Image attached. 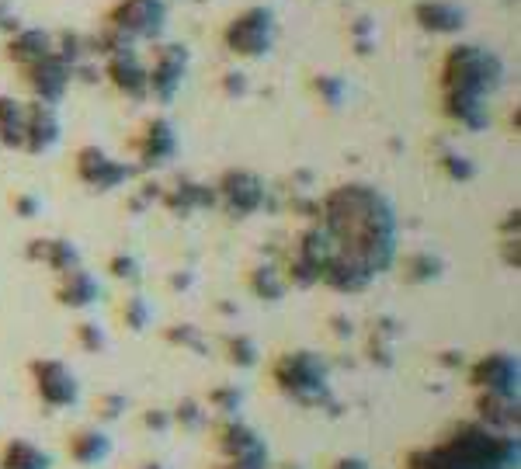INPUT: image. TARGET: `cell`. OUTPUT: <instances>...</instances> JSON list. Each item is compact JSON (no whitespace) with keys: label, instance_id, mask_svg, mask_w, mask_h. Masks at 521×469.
Returning a JSON list of instances; mask_svg holds the SVG:
<instances>
[{"label":"cell","instance_id":"cell-6","mask_svg":"<svg viewBox=\"0 0 521 469\" xmlns=\"http://www.w3.org/2000/svg\"><path fill=\"white\" fill-rule=\"evenodd\" d=\"M334 254V240L327 237V230L320 223H310L296 233L289 247V258H285V282L299 285V289H310V285L320 282V271Z\"/></svg>","mask_w":521,"mask_h":469},{"label":"cell","instance_id":"cell-30","mask_svg":"<svg viewBox=\"0 0 521 469\" xmlns=\"http://www.w3.org/2000/svg\"><path fill=\"white\" fill-rule=\"evenodd\" d=\"M150 317H153V310H150V303H146L143 296H129L126 303L119 306L122 327H129L132 334L146 331V327H150Z\"/></svg>","mask_w":521,"mask_h":469},{"label":"cell","instance_id":"cell-37","mask_svg":"<svg viewBox=\"0 0 521 469\" xmlns=\"http://www.w3.org/2000/svg\"><path fill=\"white\" fill-rule=\"evenodd\" d=\"M108 275L119 278V282H139V261L132 258V254H112Z\"/></svg>","mask_w":521,"mask_h":469},{"label":"cell","instance_id":"cell-33","mask_svg":"<svg viewBox=\"0 0 521 469\" xmlns=\"http://www.w3.org/2000/svg\"><path fill=\"white\" fill-rule=\"evenodd\" d=\"M313 91H317V98L324 101L327 108H341V101L348 98V87H344V80L341 77H330V73L313 80Z\"/></svg>","mask_w":521,"mask_h":469},{"label":"cell","instance_id":"cell-15","mask_svg":"<svg viewBox=\"0 0 521 469\" xmlns=\"http://www.w3.org/2000/svg\"><path fill=\"white\" fill-rule=\"evenodd\" d=\"M18 77L21 84H25V91L32 94V101H42V105H60L73 84V73L60 56H56V49L49 56H42V60L21 67Z\"/></svg>","mask_w":521,"mask_h":469},{"label":"cell","instance_id":"cell-21","mask_svg":"<svg viewBox=\"0 0 521 469\" xmlns=\"http://www.w3.org/2000/svg\"><path fill=\"white\" fill-rule=\"evenodd\" d=\"M66 456L70 463H77L80 469H94L101 463H108L112 456V438L101 428H77L70 438H66Z\"/></svg>","mask_w":521,"mask_h":469},{"label":"cell","instance_id":"cell-34","mask_svg":"<svg viewBox=\"0 0 521 469\" xmlns=\"http://www.w3.org/2000/svg\"><path fill=\"white\" fill-rule=\"evenodd\" d=\"M73 334H77L80 348L91 351V355H94V351H105V344H108V337H105V331H101V324H94V320H80Z\"/></svg>","mask_w":521,"mask_h":469},{"label":"cell","instance_id":"cell-22","mask_svg":"<svg viewBox=\"0 0 521 469\" xmlns=\"http://www.w3.org/2000/svg\"><path fill=\"white\" fill-rule=\"evenodd\" d=\"M160 202H164L174 216H192V212H202V209H216V192H212V185L181 178L178 185L160 192Z\"/></svg>","mask_w":521,"mask_h":469},{"label":"cell","instance_id":"cell-7","mask_svg":"<svg viewBox=\"0 0 521 469\" xmlns=\"http://www.w3.org/2000/svg\"><path fill=\"white\" fill-rule=\"evenodd\" d=\"M105 25L119 32L129 46L157 42L167 28V0H115Z\"/></svg>","mask_w":521,"mask_h":469},{"label":"cell","instance_id":"cell-2","mask_svg":"<svg viewBox=\"0 0 521 469\" xmlns=\"http://www.w3.org/2000/svg\"><path fill=\"white\" fill-rule=\"evenodd\" d=\"M504 80V63L497 53L476 46V42H459L449 46L438 67V105L452 126L466 133H480L490 126L487 101L497 94Z\"/></svg>","mask_w":521,"mask_h":469},{"label":"cell","instance_id":"cell-35","mask_svg":"<svg viewBox=\"0 0 521 469\" xmlns=\"http://www.w3.org/2000/svg\"><path fill=\"white\" fill-rule=\"evenodd\" d=\"M167 341L171 344H181V348H192V351H205V337L198 327L192 324H174V327H167Z\"/></svg>","mask_w":521,"mask_h":469},{"label":"cell","instance_id":"cell-25","mask_svg":"<svg viewBox=\"0 0 521 469\" xmlns=\"http://www.w3.org/2000/svg\"><path fill=\"white\" fill-rule=\"evenodd\" d=\"M25 108L28 101L14 98V94H0V146L4 150L25 146Z\"/></svg>","mask_w":521,"mask_h":469},{"label":"cell","instance_id":"cell-41","mask_svg":"<svg viewBox=\"0 0 521 469\" xmlns=\"http://www.w3.org/2000/svg\"><path fill=\"white\" fill-rule=\"evenodd\" d=\"M501 254H504V265L518 268L521 265V258H518V237H504L501 240Z\"/></svg>","mask_w":521,"mask_h":469},{"label":"cell","instance_id":"cell-16","mask_svg":"<svg viewBox=\"0 0 521 469\" xmlns=\"http://www.w3.org/2000/svg\"><path fill=\"white\" fill-rule=\"evenodd\" d=\"M105 80L129 101H146V60L136 46L115 49L105 56Z\"/></svg>","mask_w":521,"mask_h":469},{"label":"cell","instance_id":"cell-27","mask_svg":"<svg viewBox=\"0 0 521 469\" xmlns=\"http://www.w3.org/2000/svg\"><path fill=\"white\" fill-rule=\"evenodd\" d=\"M247 289L264 299V303H278L289 292V282H285V275L275 265H258L247 271Z\"/></svg>","mask_w":521,"mask_h":469},{"label":"cell","instance_id":"cell-14","mask_svg":"<svg viewBox=\"0 0 521 469\" xmlns=\"http://www.w3.org/2000/svg\"><path fill=\"white\" fill-rule=\"evenodd\" d=\"M129 146L132 153H136V164L143 167V171H153V167H164L178 157V129H174L171 119L157 115V119H146L143 126L136 129Z\"/></svg>","mask_w":521,"mask_h":469},{"label":"cell","instance_id":"cell-23","mask_svg":"<svg viewBox=\"0 0 521 469\" xmlns=\"http://www.w3.org/2000/svg\"><path fill=\"white\" fill-rule=\"evenodd\" d=\"M476 421L487 424L504 435H515L518 431V397H501V393H476Z\"/></svg>","mask_w":521,"mask_h":469},{"label":"cell","instance_id":"cell-12","mask_svg":"<svg viewBox=\"0 0 521 469\" xmlns=\"http://www.w3.org/2000/svg\"><path fill=\"white\" fill-rule=\"evenodd\" d=\"M73 174L80 185H87L91 192H115L132 178V167L115 160L108 150H101L98 143H87L73 153Z\"/></svg>","mask_w":521,"mask_h":469},{"label":"cell","instance_id":"cell-42","mask_svg":"<svg viewBox=\"0 0 521 469\" xmlns=\"http://www.w3.org/2000/svg\"><path fill=\"white\" fill-rule=\"evenodd\" d=\"M14 28H18V21H14V11L4 4V0H0V32H14Z\"/></svg>","mask_w":521,"mask_h":469},{"label":"cell","instance_id":"cell-19","mask_svg":"<svg viewBox=\"0 0 521 469\" xmlns=\"http://www.w3.org/2000/svg\"><path fill=\"white\" fill-rule=\"evenodd\" d=\"M53 296H56V303L66 306V310H91V306L101 299V282L87 268H70L56 278Z\"/></svg>","mask_w":521,"mask_h":469},{"label":"cell","instance_id":"cell-20","mask_svg":"<svg viewBox=\"0 0 521 469\" xmlns=\"http://www.w3.org/2000/svg\"><path fill=\"white\" fill-rule=\"evenodd\" d=\"M56 49V39L46 32V28H14L7 32V42H4V56L11 67H28V63L42 60Z\"/></svg>","mask_w":521,"mask_h":469},{"label":"cell","instance_id":"cell-3","mask_svg":"<svg viewBox=\"0 0 521 469\" xmlns=\"http://www.w3.org/2000/svg\"><path fill=\"white\" fill-rule=\"evenodd\" d=\"M518 463L521 445L515 435L480 421H459L435 445L410 449L400 469H518Z\"/></svg>","mask_w":521,"mask_h":469},{"label":"cell","instance_id":"cell-1","mask_svg":"<svg viewBox=\"0 0 521 469\" xmlns=\"http://www.w3.org/2000/svg\"><path fill=\"white\" fill-rule=\"evenodd\" d=\"M313 223L324 226L337 254L358 261L372 275H383L396 265L400 223H396L393 202L379 188L365 185V181L330 188L324 199H317Z\"/></svg>","mask_w":521,"mask_h":469},{"label":"cell","instance_id":"cell-40","mask_svg":"<svg viewBox=\"0 0 521 469\" xmlns=\"http://www.w3.org/2000/svg\"><path fill=\"white\" fill-rule=\"evenodd\" d=\"M143 424H146V428H153V431H167L174 424L171 421V410H146Z\"/></svg>","mask_w":521,"mask_h":469},{"label":"cell","instance_id":"cell-44","mask_svg":"<svg viewBox=\"0 0 521 469\" xmlns=\"http://www.w3.org/2000/svg\"><path fill=\"white\" fill-rule=\"evenodd\" d=\"M501 237H518V209L508 212V219H504L501 226Z\"/></svg>","mask_w":521,"mask_h":469},{"label":"cell","instance_id":"cell-26","mask_svg":"<svg viewBox=\"0 0 521 469\" xmlns=\"http://www.w3.org/2000/svg\"><path fill=\"white\" fill-rule=\"evenodd\" d=\"M0 469H53V456L25 438H11L0 449Z\"/></svg>","mask_w":521,"mask_h":469},{"label":"cell","instance_id":"cell-32","mask_svg":"<svg viewBox=\"0 0 521 469\" xmlns=\"http://www.w3.org/2000/svg\"><path fill=\"white\" fill-rule=\"evenodd\" d=\"M209 407L216 410L219 417H237L240 407H244V390L240 386H216L209 393Z\"/></svg>","mask_w":521,"mask_h":469},{"label":"cell","instance_id":"cell-39","mask_svg":"<svg viewBox=\"0 0 521 469\" xmlns=\"http://www.w3.org/2000/svg\"><path fill=\"white\" fill-rule=\"evenodd\" d=\"M11 205H14V212H18V216H25V219L39 216V209H42V202L35 199V195H28V192L14 195V199H11Z\"/></svg>","mask_w":521,"mask_h":469},{"label":"cell","instance_id":"cell-29","mask_svg":"<svg viewBox=\"0 0 521 469\" xmlns=\"http://www.w3.org/2000/svg\"><path fill=\"white\" fill-rule=\"evenodd\" d=\"M258 344L247 334H230L226 337V362L237 365V369H254L258 365Z\"/></svg>","mask_w":521,"mask_h":469},{"label":"cell","instance_id":"cell-11","mask_svg":"<svg viewBox=\"0 0 521 469\" xmlns=\"http://www.w3.org/2000/svg\"><path fill=\"white\" fill-rule=\"evenodd\" d=\"M28 376H32L35 397L46 403L49 410H66L77 407L80 400V383L73 376V369L60 358H35L28 365Z\"/></svg>","mask_w":521,"mask_h":469},{"label":"cell","instance_id":"cell-28","mask_svg":"<svg viewBox=\"0 0 521 469\" xmlns=\"http://www.w3.org/2000/svg\"><path fill=\"white\" fill-rule=\"evenodd\" d=\"M442 258L438 254H431V251H414V254H407L403 258V278H407L410 285H431V282H438L442 278Z\"/></svg>","mask_w":521,"mask_h":469},{"label":"cell","instance_id":"cell-36","mask_svg":"<svg viewBox=\"0 0 521 469\" xmlns=\"http://www.w3.org/2000/svg\"><path fill=\"white\" fill-rule=\"evenodd\" d=\"M171 421L174 424H181V428H188V431H198L205 424V410L198 407L195 400H181L178 403V410L171 414Z\"/></svg>","mask_w":521,"mask_h":469},{"label":"cell","instance_id":"cell-8","mask_svg":"<svg viewBox=\"0 0 521 469\" xmlns=\"http://www.w3.org/2000/svg\"><path fill=\"white\" fill-rule=\"evenodd\" d=\"M188 73V49L181 42H157L146 60V98L157 105H171L181 94Z\"/></svg>","mask_w":521,"mask_h":469},{"label":"cell","instance_id":"cell-38","mask_svg":"<svg viewBox=\"0 0 521 469\" xmlns=\"http://www.w3.org/2000/svg\"><path fill=\"white\" fill-rule=\"evenodd\" d=\"M122 410H126V397H122V393H105V397H98V414L105 417V421L122 417Z\"/></svg>","mask_w":521,"mask_h":469},{"label":"cell","instance_id":"cell-45","mask_svg":"<svg viewBox=\"0 0 521 469\" xmlns=\"http://www.w3.org/2000/svg\"><path fill=\"white\" fill-rule=\"evenodd\" d=\"M226 91H230V94H244V77L230 73V77H226Z\"/></svg>","mask_w":521,"mask_h":469},{"label":"cell","instance_id":"cell-31","mask_svg":"<svg viewBox=\"0 0 521 469\" xmlns=\"http://www.w3.org/2000/svg\"><path fill=\"white\" fill-rule=\"evenodd\" d=\"M438 167H442V174L449 181H473L476 178V164L459 150H445L442 157H438Z\"/></svg>","mask_w":521,"mask_h":469},{"label":"cell","instance_id":"cell-5","mask_svg":"<svg viewBox=\"0 0 521 469\" xmlns=\"http://www.w3.org/2000/svg\"><path fill=\"white\" fill-rule=\"evenodd\" d=\"M275 39H278L275 14L264 4L244 7V11H237L223 25V46L237 60H264L275 49Z\"/></svg>","mask_w":521,"mask_h":469},{"label":"cell","instance_id":"cell-18","mask_svg":"<svg viewBox=\"0 0 521 469\" xmlns=\"http://www.w3.org/2000/svg\"><path fill=\"white\" fill-rule=\"evenodd\" d=\"M414 25L428 35H456L466 25V11L456 0H417Z\"/></svg>","mask_w":521,"mask_h":469},{"label":"cell","instance_id":"cell-9","mask_svg":"<svg viewBox=\"0 0 521 469\" xmlns=\"http://www.w3.org/2000/svg\"><path fill=\"white\" fill-rule=\"evenodd\" d=\"M216 192V205L233 219H251L254 212L264 209L268 202V188L254 171L247 167H230V171L219 174V181L212 185Z\"/></svg>","mask_w":521,"mask_h":469},{"label":"cell","instance_id":"cell-17","mask_svg":"<svg viewBox=\"0 0 521 469\" xmlns=\"http://www.w3.org/2000/svg\"><path fill=\"white\" fill-rule=\"evenodd\" d=\"M63 136V122L56 115V105H42V101H28L25 108V146L21 150L39 157L49 153Z\"/></svg>","mask_w":521,"mask_h":469},{"label":"cell","instance_id":"cell-10","mask_svg":"<svg viewBox=\"0 0 521 469\" xmlns=\"http://www.w3.org/2000/svg\"><path fill=\"white\" fill-rule=\"evenodd\" d=\"M212 445L216 452L233 466H251V469H268V445L251 424L240 417H223L212 428Z\"/></svg>","mask_w":521,"mask_h":469},{"label":"cell","instance_id":"cell-43","mask_svg":"<svg viewBox=\"0 0 521 469\" xmlns=\"http://www.w3.org/2000/svg\"><path fill=\"white\" fill-rule=\"evenodd\" d=\"M330 469H369V463H365L362 456H341Z\"/></svg>","mask_w":521,"mask_h":469},{"label":"cell","instance_id":"cell-48","mask_svg":"<svg viewBox=\"0 0 521 469\" xmlns=\"http://www.w3.org/2000/svg\"><path fill=\"white\" fill-rule=\"evenodd\" d=\"M167 4H171V0H167Z\"/></svg>","mask_w":521,"mask_h":469},{"label":"cell","instance_id":"cell-47","mask_svg":"<svg viewBox=\"0 0 521 469\" xmlns=\"http://www.w3.org/2000/svg\"><path fill=\"white\" fill-rule=\"evenodd\" d=\"M226 469H251V466H233V463H226Z\"/></svg>","mask_w":521,"mask_h":469},{"label":"cell","instance_id":"cell-46","mask_svg":"<svg viewBox=\"0 0 521 469\" xmlns=\"http://www.w3.org/2000/svg\"><path fill=\"white\" fill-rule=\"evenodd\" d=\"M139 469H164V466H157V463H146V466H139Z\"/></svg>","mask_w":521,"mask_h":469},{"label":"cell","instance_id":"cell-4","mask_svg":"<svg viewBox=\"0 0 521 469\" xmlns=\"http://www.w3.org/2000/svg\"><path fill=\"white\" fill-rule=\"evenodd\" d=\"M271 383L285 400L306 410H320L330 403V365L310 348L282 351L271 362Z\"/></svg>","mask_w":521,"mask_h":469},{"label":"cell","instance_id":"cell-13","mask_svg":"<svg viewBox=\"0 0 521 469\" xmlns=\"http://www.w3.org/2000/svg\"><path fill=\"white\" fill-rule=\"evenodd\" d=\"M521 365L511 351H487L469 365V386L476 393H501V397H518Z\"/></svg>","mask_w":521,"mask_h":469},{"label":"cell","instance_id":"cell-24","mask_svg":"<svg viewBox=\"0 0 521 469\" xmlns=\"http://www.w3.org/2000/svg\"><path fill=\"white\" fill-rule=\"evenodd\" d=\"M28 258L46 265L49 271L63 275L70 268H80V251L73 240H63V237H39L28 244Z\"/></svg>","mask_w":521,"mask_h":469}]
</instances>
